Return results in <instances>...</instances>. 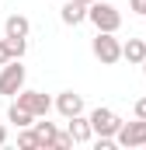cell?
Returning <instances> with one entry per match:
<instances>
[{
	"instance_id": "1",
	"label": "cell",
	"mask_w": 146,
	"mask_h": 150,
	"mask_svg": "<svg viewBox=\"0 0 146 150\" xmlns=\"http://www.w3.org/2000/svg\"><path fill=\"white\" fill-rule=\"evenodd\" d=\"M87 18L94 21L98 32H118V28H122V14H118L111 4H101V0H94V4L87 7Z\"/></svg>"
},
{
	"instance_id": "2",
	"label": "cell",
	"mask_w": 146,
	"mask_h": 150,
	"mask_svg": "<svg viewBox=\"0 0 146 150\" xmlns=\"http://www.w3.org/2000/svg\"><path fill=\"white\" fill-rule=\"evenodd\" d=\"M94 56H98L105 67H111V63L122 59V45H118L115 32H98V35H94Z\"/></svg>"
},
{
	"instance_id": "3",
	"label": "cell",
	"mask_w": 146,
	"mask_h": 150,
	"mask_svg": "<svg viewBox=\"0 0 146 150\" xmlns=\"http://www.w3.org/2000/svg\"><path fill=\"white\" fill-rule=\"evenodd\" d=\"M25 87V67L18 59H7L0 67V94H18Z\"/></svg>"
},
{
	"instance_id": "4",
	"label": "cell",
	"mask_w": 146,
	"mask_h": 150,
	"mask_svg": "<svg viewBox=\"0 0 146 150\" xmlns=\"http://www.w3.org/2000/svg\"><path fill=\"white\" fill-rule=\"evenodd\" d=\"M115 143L118 147H143L146 143V119H136V122H122L118 133H115Z\"/></svg>"
},
{
	"instance_id": "5",
	"label": "cell",
	"mask_w": 146,
	"mask_h": 150,
	"mask_svg": "<svg viewBox=\"0 0 146 150\" xmlns=\"http://www.w3.org/2000/svg\"><path fill=\"white\" fill-rule=\"evenodd\" d=\"M118 126H122V119L111 112V108H94V112H91V129H94V136H115Z\"/></svg>"
},
{
	"instance_id": "6",
	"label": "cell",
	"mask_w": 146,
	"mask_h": 150,
	"mask_svg": "<svg viewBox=\"0 0 146 150\" xmlns=\"http://www.w3.org/2000/svg\"><path fill=\"white\" fill-rule=\"evenodd\" d=\"M18 105H21V108H28L35 119L49 115V108H52L49 94H42V91H18Z\"/></svg>"
},
{
	"instance_id": "7",
	"label": "cell",
	"mask_w": 146,
	"mask_h": 150,
	"mask_svg": "<svg viewBox=\"0 0 146 150\" xmlns=\"http://www.w3.org/2000/svg\"><path fill=\"white\" fill-rule=\"evenodd\" d=\"M56 108H59V115H63V119L80 115V112H84V98H80V94H73V91H63V94L56 98Z\"/></svg>"
},
{
	"instance_id": "8",
	"label": "cell",
	"mask_w": 146,
	"mask_h": 150,
	"mask_svg": "<svg viewBox=\"0 0 146 150\" xmlns=\"http://www.w3.org/2000/svg\"><path fill=\"white\" fill-rule=\"evenodd\" d=\"M66 133L73 136V143H87V140L94 136V129H91V119H84V115H70V126H66Z\"/></svg>"
},
{
	"instance_id": "9",
	"label": "cell",
	"mask_w": 146,
	"mask_h": 150,
	"mask_svg": "<svg viewBox=\"0 0 146 150\" xmlns=\"http://www.w3.org/2000/svg\"><path fill=\"white\" fill-rule=\"evenodd\" d=\"M59 18H63V25H80V21L87 18V4H80V0H66V4L59 7Z\"/></svg>"
},
{
	"instance_id": "10",
	"label": "cell",
	"mask_w": 146,
	"mask_h": 150,
	"mask_svg": "<svg viewBox=\"0 0 146 150\" xmlns=\"http://www.w3.org/2000/svg\"><path fill=\"white\" fill-rule=\"evenodd\" d=\"M28 18L25 14H11L7 18V25H4V32H7V38H28Z\"/></svg>"
},
{
	"instance_id": "11",
	"label": "cell",
	"mask_w": 146,
	"mask_h": 150,
	"mask_svg": "<svg viewBox=\"0 0 146 150\" xmlns=\"http://www.w3.org/2000/svg\"><path fill=\"white\" fill-rule=\"evenodd\" d=\"M122 59H129V63H143V59H146V42H143V38H129V42L122 45Z\"/></svg>"
},
{
	"instance_id": "12",
	"label": "cell",
	"mask_w": 146,
	"mask_h": 150,
	"mask_svg": "<svg viewBox=\"0 0 146 150\" xmlns=\"http://www.w3.org/2000/svg\"><path fill=\"white\" fill-rule=\"evenodd\" d=\"M35 129V140H38V147H52V140H56V126L52 122H32Z\"/></svg>"
},
{
	"instance_id": "13",
	"label": "cell",
	"mask_w": 146,
	"mask_h": 150,
	"mask_svg": "<svg viewBox=\"0 0 146 150\" xmlns=\"http://www.w3.org/2000/svg\"><path fill=\"white\" fill-rule=\"evenodd\" d=\"M7 119H11V122H14L18 129H25V126H32V122H35V115L28 112V108H21L18 101H14V105L7 108Z\"/></svg>"
},
{
	"instance_id": "14",
	"label": "cell",
	"mask_w": 146,
	"mask_h": 150,
	"mask_svg": "<svg viewBox=\"0 0 146 150\" xmlns=\"http://www.w3.org/2000/svg\"><path fill=\"white\" fill-rule=\"evenodd\" d=\"M18 147H21V150H35V147H38L35 133H28V126H25V129L18 133Z\"/></svg>"
},
{
	"instance_id": "15",
	"label": "cell",
	"mask_w": 146,
	"mask_h": 150,
	"mask_svg": "<svg viewBox=\"0 0 146 150\" xmlns=\"http://www.w3.org/2000/svg\"><path fill=\"white\" fill-rule=\"evenodd\" d=\"M7 49H11V56H14V59H21V56H25V49H28V42H25V38H7Z\"/></svg>"
},
{
	"instance_id": "16",
	"label": "cell",
	"mask_w": 146,
	"mask_h": 150,
	"mask_svg": "<svg viewBox=\"0 0 146 150\" xmlns=\"http://www.w3.org/2000/svg\"><path fill=\"white\" fill-rule=\"evenodd\" d=\"M52 147H59V150H70V147H73V136H70V133H56Z\"/></svg>"
},
{
	"instance_id": "17",
	"label": "cell",
	"mask_w": 146,
	"mask_h": 150,
	"mask_svg": "<svg viewBox=\"0 0 146 150\" xmlns=\"http://www.w3.org/2000/svg\"><path fill=\"white\" fill-rule=\"evenodd\" d=\"M7 59H14V56H11V49H7V38H0V67H4Z\"/></svg>"
},
{
	"instance_id": "18",
	"label": "cell",
	"mask_w": 146,
	"mask_h": 150,
	"mask_svg": "<svg viewBox=\"0 0 146 150\" xmlns=\"http://www.w3.org/2000/svg\"><path fill=\"white\" fill-rule=\"evenodd\" d=\"M136 119H146V98L136 101Z\"/></svg>"
},
{
	"instance_id": "19",
	"label": "cell",
	"mask_w": 146,
	"mask_h": 150,
	"mask_svg": "<svg viewBox=\"0 0 146 150\" xmlns=\"http://www.w3.org/2000/svg\"><path fill=\"white\" fill-rule=\"evenodd\" d=\"M129 4H132V11H136V14H146V0H129Z\"/></svg>"
},
{
	"instance_id": "20",
	"label": "cell",
	"mask_w": 146,
	"mask_h": 150,
	"mask_svg": "<svg viewBox=\"0 0 146 150\" xmlns=\"http://www.w3.org/2000/svg\"><path fill=\"white\" fill-rule=\"evenodd\" d=\"M4 143H7V129L0 126V147H4Z\"/></svg>"
},
{
	"instance_id": "21",
	"label": "cell",
	"mask_w": 146,
	"mask_h": 150,
	"mask_svg": "<svg viewBox=\"0 0 146 150\" xmlns=\"http://www.w3.org/2000/svg\"><path fill=\"white\" fill-rule=\"evenodd\" d=\"M80 4H87V7H91V4H94V0H80Z\"/></svg>"
},
{
	"instance_id": "22",
	"label": "cell",
	"mask_w": 146,
	"mask_h": 150,
	"mask_svg": "<svg viewBox=\"0 0 146 150\" xmlns=\"http://www.w3.org/2000/svg\"><path fill=\"white\" fill-rule=\"evenodd\" d=\"M139 67H143V74H146V59H143V63H139Z\"/></svg>"
}]
</instances>
